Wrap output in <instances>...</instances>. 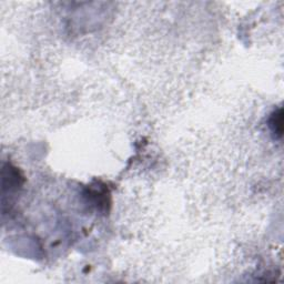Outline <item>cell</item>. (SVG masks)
<instances>
[{"label":"cell","instance_id":"obj_1","mask_svg":"<svg viewBox=\"0 0 284 284\" xmlns=\"http://www.w3.org/2000/svg\"><path fill=\"white\" fill-rule=\"evenodd\" d=\"M283 112L282 109L280 108L277 111H274L270 120H269V126H270L272 132L276 134V137L281 138L282 137V132H283Z\"/></svg>","mask_w":284,"mask_h":284}]
</instances>
